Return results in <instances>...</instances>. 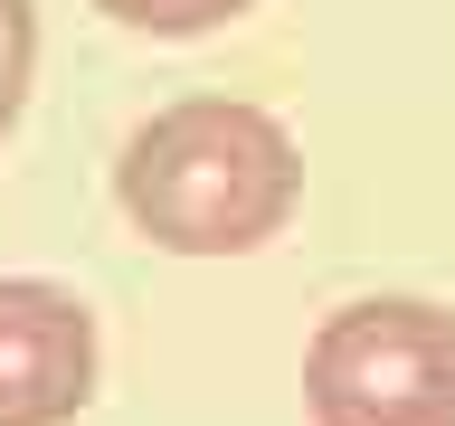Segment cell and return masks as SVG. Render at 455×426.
<instances>
[{"instance_id":"obj_1","label":"cell","mask_w":455,"mask_h":426,"mask_svg":"<svg viewBox=\"0 0 455 426\" xmlns=\"http://www.w3.org/2000/svg\"><path fill=\"white\" fill-rule=\"evenodd\" d=\"M114 199L171 256H256L304 199V152L247 95H180L124 142Z\"/></svg>"},{"instance_id":"obj_5","label":"cell","mask_w":455,"mask_h":426,"mask_svg":"<svg viewBox=\"0 0 455 426\" xmlns=\"http://www.w3.org/2000/svg\"><path fill=\"white\" fill-rule=\"evenodd\" d=\"M28 76H38V0H0V142L28 114Z\"/></svg>"},{"instance_id":"obj_3","label":"cell","mask_w":455,"mask_h":426,"mask_svg":"<svg viewBox=\"0 0 455 426\" xmlns=\"http://www.w3.org/2000/svg\"><path fill=\"white\" fill-rule=\"evenodd\" d=\"M95 398V312L48 275H0V426H76Z\"/></svg>"},{"instance_id":"obj_4","label":"cell","mask_w":455,"mask_h":426,"mask_svg":"<svg viewBox=\"0 0 455 426\" xmlns=\"http://www.w3.org/2000/svg\"><path fill=\"white\" fill-rule=\"evenodd\" d=\"M114 28H133V38H209V28L247 20L256 0H95Z\"/></svg>"},{"instance_id":"obj_2","label":"cell","mask_w":455,"mask_h":426,"mask_svg":"<svg viewBox=\"0 0 455 426\" xmlns=\"http://www.w3.org/2000/svg\"><path fill=\"white\" fill-rule=\"evenodd\" d=\"M313 426H455V312L418 294H370L323 312L304 351Z\"/></svg>"}]
</instances>
